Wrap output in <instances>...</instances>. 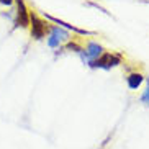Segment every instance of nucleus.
Instances as JSON below:
<instances>
[{"instance_id": "obj_3", "label": "nucleus", "mask_w": 149, "mask_h": 149, "mask_svg": "<svg viewBox=\"0 0 149 149\" xmlns=\"http://www.w3.org/2000/svg\"><path fill=\"white\" fill-rule=\"evenodd\" d=\"M17 3V17H15V26L17 28H28L30 26V12L23 0H15Z\"/></svg>"}, {"instance_id": "obj_2", "label": "nucleus", "mask_w": 149, "mask_h": 149, "mask_svg": "<svg viewBox=\"0 0 149 149\" xmlns=\"http://www.w3.org/2000/svg\"><path fill=\"white\" fill-rule=\"evenodd\" d=\"M120 62H121V56H120V54L105 53V54H102V56H98L95 61L90 62V66H92V67H103V69H110V67L118 66Z\"/></svg>"}, {"instance_id": "obj_8", "label": "nucleus", "mask_w": 149, "mask_h": 149, "mask_svg": "<svg viewBox=\"0 0 149 149\" xmlns=\"http://www.w3.org/2000/svg\"><path fill=\"white\" fill-rule=\"evenodd\" d=\"M0 3L2 5H7V7H10V5L15 3V0H0Z\"/></svg>"}, {"instance_id": "obj_9", "label": "nucleus", "mask_w": 149, "mask_h": 149, "mask_svg": "<svg viewBox=\"0 0 149 149\" xmlns=\"http://www.w3.org/2000/svg\"><path fill=\"white\" fill-rule=\"evenodd\" d=\"M67 48H69V49H75V51H82L77 44H67Z\"/></svg>"}, {"instance_id": "obj_7", "label": "nucleus", "mask_w": 149, "mask_h": 149, "mask_svg": "<svg viewBox=\"0 0 149 149\" xmlns=\"http://www.w3.org/2000/svg\"><path fill=\"white\" fill-rule=\"evenodd\" d=\"M141 100L144 102V103H148V105H149V79H148V88H146L144 93L141 95Z\"/></svg>"}, {"instance_id": "obj_6", "label": "nucleus", "mask_w": 149, "mask_h": 149, "mask_svg": "<svg viewBox=\"0 0 149 149\" xmlns=\"http://www.w3.org/2000/svg\"><path fill=\"white\" fill-rule=\"evenodd\" d=\"M143 80H144V77L139 74V72H133V74H130L128 75V79H126V82H128V87L130 88H138L143 84Z\"/></svg>"}, {"instance_id": "obj_1", "label": "nucleus", "mask_w": 149, "mask_h": 149, "mask_svg": "<svg viewBox=\"0 0 149 149\" xmlns=\"http://www.w3.org/2000/svg\"><path fill=\"white\" fill-rule=\"evenodd\" d=\"M48 23L44 22L43 18H40L35 12H31L30 13V28H31V36L35 38V40H43L44 35H46V31H48V26H46Z\"/></svg>"}, {"instance_id": "obj_4", "label": "nucleus", "mask_w": 149, "mask_h": 149, "mask_svg": "<svg viewBox=\"0 0 149 149\" xmlns=\"http://www.w3.org/2000/svg\"><path fill=\"white\" fill-rule=\"evenodd\" d=\"M69 40V33L62 28H57V26H53L51 28V35L48 38V44L51 48H59L61 43Z\"/></svg>"}, {"instance_id": "obj_5", "label": "nucleus", "mask_w": 149, "mask_h": 149, "mask_svg": "<svg viewBox=\"0 0 149 149\" xmlns=\"http://www.w3.org/2000/svg\"><path fill=\"white\" fill-rule=\"evenodd\" d=\"M102 46L100 44H97V43H90L87 46V53H85V56H84V59L87 57V61L88 62H92V61H95L98 56H102Z\"/></svg>"}]
</instances>
